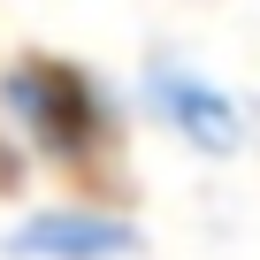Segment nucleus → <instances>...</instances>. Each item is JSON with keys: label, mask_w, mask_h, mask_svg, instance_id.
I'll list each match as a JSON object with an SVG mask.
<instances>
[{"label": "nucleus", "mask_w": 260, "mask_h": 260, "mask_svg": "<svg viewBox=\"0 0 260 260\" xmlns=\"http://www.w3.org/2000/svg\"><path fill=\"white\" fill-rule=\"evenodd\" d=\"M16 260H130L138 252V230L107 207H39L8 230Z\"/></svg>", "instance_id": "3"}, {"label": "nucleus", "mask_w": 260, "mask_h": 260, "mask_svg": "<svg viewBox=\"0 0 260 260\" xmlns=\"http://www.w3.org/2000/svg\"><path fill=\"white\" fill-rule=\"evenodd\" d=\"M0 115H8V130L54 169H77L107 146V130H115V107L107 92L69 69V61H46V54H23L8 77H0Z\"/></svg>", "instance_id": "1"}, {"label": "nucleus", "mask_w": 260, "mask_h": 260, "mask_svg": "<svg viewBox=\"0 0 260 260\" xmlns=\"http://www.w3.org/2000/svg\"><path fill=\"white\" fill-rule=\"evenodd\" d=\"M146 115L169 130L176 146H191L207 161H222V153L245 146V107H237V92H222L191 61H153L146 69Z\"/></svg>", "instance_id": "2"}]
</instances>
